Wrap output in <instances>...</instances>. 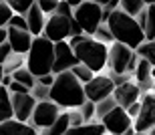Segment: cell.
<instances>
[{
    "instance_id": "cell-1",
    "label": "cell",
    "mask_w": 155,
    "mask_h": 135,
    "mask_svg": "<svg viewBox=\"0 0 155 135\" xmlns=\"http://www.w3.org/2000/svg\"><path fill=\"white\" fill-rule=\"evenodd\" d=\"M48 99L57 103L61 109H73L79 107L85 101V91H83V83L77 79L69 69L54 73L51 87H48Z\"/></svg>"
},
{
    "instance_id": "cell-2",
    "label": "cell",
    "mask_w": 155,
    "mask_h": 135,
    "mask_svg": "<svg viewBox=\"0 0 155 135\" xmlns=\"http://www.w3.org/2000/svg\"><path fill=\"white\" fill-rule=\"evenodd\" d=\"M105 24H107V28L111 30L113 41L123 42V44H127L129 48H135L139 42L145 41V32L137 24L135 16L123 12L121 8H113L109 18L105 20Z\"/></svg>"
},
{
    "instance_id": "cell-3",
    "label": "cell",
    "mask_w": 155,
    "mask_h": 135,
    "mask_svg": "<svg viewBox=\"0 0 155 135\" xmlns=\"http://www.w3.org/2000/svg\"><path fill=\"white\" fill-rule=\"evenodd\" d=\"M71 48H73L77 61L89 67L93 73H101L107 67V44L105 42H99L97 38L85 36L81 32L77 36V42Z\"/></svg>"
},
{
    "instance_id": "cell-4",
    "label": "cell",
    "mask_w": 155,
    "mask_h": 135,
    "mask_svg": "<svg viewBox=\"0 0 155 135\" xmlns=\"http://www.w3.org/2000/svg\"><path fill=\"white\" fill-rule=\"evenodd\" d=\"M52 44H54V42L48 41V38L42 36V35L32 36L30 47H28V51H26V57H24V63H26V69H28L35 77H40V75H45V73H51Z\"/></svg>"
},
{
    "instance_id": "cell-5",
    "label": "cell",
    "mask_w": 155,
    "mask_h": 135,
    "mask_svg": "<svg viewBox=\"0 0 155 135\" xmlns=\"http://www.w3.org/2000/svg\"><path fill=\"white\" fill-rule=\"evenodd\" d=\"M135 65L137 54L127 44L113 41L111 47H107V67L111 69V73H133Z\"/></svg>"
},
{
    "instance_id": "cell-6",
    "label": "cell",
    "mask_w": 155,
    "mask_h": 135,
    "mask_svg": "<svg viewBox=\"0 0 155 135\" xmlns=\"http://www.w3.org/2000/svg\"><path fill=\"white\" fill-rule=\"evenodd\" d=\"M101 10H103L101 4L93 2V0H83L81 4H77L73 8V18L77 20L81 30L91 36L95 32V28L101 24Z\"/></svg>"
},
{
    "instance_id": "cell-7",
    "label": "cell",
    "mask_w": 155,
    "mask_h": 135,
    "mask_svg": "<svg viewBox=\"0 0 155 135\" xmlns=\"http://www.w3.org/2000/svg\"><path fill=\"white\" fill-rule=\"evenodd\" d=\"M155 125V95L145 91V97L139 105L137 115L133 117V131L135 133H153Z\"/></svg>"
},
{
    "instance_id": "cell-8",
    "label": "cell",
    "mask_w": 155,
    "mask_h": 135,
    "mask_svg": "<svg viewBox=\"0 0 155 135\" xmlns=\"http://www.w3.org/2000/svg\"><path fill=\"white\" fill-rule=\"evenodd\" d=\"M101 123L105 125V131H109V133H115V135H131L135 133L133 131V119L127 115V111L123 109L121 105H115L111 111H107L101 117Z\"/></svg>"
},
{
    "instance_id": "cell-9",
    "label": "cell",
    "mask_w": 155,
    "mask_h": 135,
    "mask_svg": "<svg viewBox=\"0 0 155 135\" xmlns=\"http://www.w3.org/2000/svg\"><path fill=\"white\" fill-rule=\"evenodd\" d=\"M61 113V107L57 103H52L51 99H42L35 103V109L30 113V119L26 121L28 125H32L36 131L42 129L45 131L46 127H51V123L57 119V115Z\"/></svg>"
},
{
    "instance_id": "cell-10",
    "label": "cell",
    "mask_w": 155,
    "mask_h": 135,
    "mask_svg": "<svg viewBox=\"0 0 155 135\" xmlns=\"http://www.w3.org/2000/svg\"><path fill=\"white\" fill-rule=\"evenodd\" d=\"M42 36H46L48 41H67L71 36V16H63L52 12L48 14V18H45V26H42Z\"/></svg>"
},
{
    "instance_id": "cell-11",
    "label": "cell",
    "mask_w": 155,
    "mask_h": 135,
    "mask_svg": "<svg viewBox=\"0 0 155 135\" xmlns=\"http://www.w3.org/2000/svg\"><path fill=\"white\" fill-rule=\"evenodd\" d=\"M113 81L111 77H105V75H93L87 83H83V91H85V99L97 103V101L105 99L113 93Z\"/></svg>"
},
{
    "instance_id": "cell-12",
    "label": "cell",
    "mask_w": 155,
    "mask_h": 135,
    "mask_svg": "<svg viewBox=\"0 0 155 135\" xmlns=\"http://www.w3.org/2000/svg\"><path fill=\"white\" fill-rule=\"evenodd\" d=\"M75 53L67 41H57L52 44V67H51V73H61V71H67L71 69L73 65H77Z\"/></svg>"
},
{
    "instance_id": "cell-13",
    "label": "cell",
    "mask_w": 155,
    "mask_h": 135,
    "mask_svg": "<svg viewBox=\"0 0 155 135\" xmlns=\"http://www.w3.org/2000/svg\"><path fill=\"white\" fill-rule=\"evenodd\" d=\"M10 103H12V117L26 123L30 119L32 109H35L36 99L30 95V91H26V93H10Z\"/></svg>"
},
{
    "instance_id": "cell-14",
    "label": "cell",
    "mask_w": 155,
    "mask_h": 135,
    "mask_svg": "<svg viewBox=\"0 0 155 135\" xmlns=\"http://www.w3.org/2000/svg\"><path fill=\"white\" fill-rule=\"evenodd\" d=\"M30 41H32V35L26 28H16V26H8L6 28V42L10 44L12 53L26 54V51L30 47Z\"/></svg>"
},
{
    "instance_id": "cell-15",
    "label": "cell",
    "mask_w": 155,
    "mask_h": 135,
    "mask_svg": "<svg viewBox=\"0 0 155 135\" xmlns=\"http://www.w3.org/2000/svg\"><path fill=\"white\" fill-rule=\"evenodd\" d=\"M113 99H115L117 105H121L125 109L127 105H131L133 101H137L141 97V89H139L137 83H131V81H125L121 85H115L113 87Z\"/></svg>"
},
{
    "instance_id": "cell-16",
    "label": "cell",
    "mask_w": 155,
    "mask_h": 135,
    "mask_svg": "<svg viewBox=\"0 0 155 135\" xmlns=\"http://www.w3.org/2000/svg\"><path fill=\"white\" fill-rule=\"evenodd\" d=\"M135 73V79H137V85L141 91H147V89H153V81H155V67L153 63H149L147 59H141L137 57V65L133 69Z\"/></svg>"
},
{
    "instance_id": "cell-17",
    "label": "cell",
    "mask_w": 155,
    "mask_h": 135,
    "mask_svg": "<svg viewBox=\"0 0 155 135\" xmlns=\"http://www.w3.org/2000/svg\"><path fill=\"white\" fill-rule=\"evenodd\" d=\"M45 12L38 8V4L36 2H32V4L28 6V10L24 12V18H26V30H28L32 36L40 35L42 32V26H45Z\"/></svg>"
},
{
    "instance_id": "cell-18",
    "label": "cell",
    "mask_w": 155,
    "mask_h": 135,
    "mask_svg": "<svg viewBox=\"0 0 155 135\" xmlns=\"http://www.w3.org/2000/svg\"><path fill=\"white\" fill-rule=\"evenodd\" d=\"M0 133H4V135H35L36 129L32 125L24 123V121H18V119L10 117V119L0 121Z\"/></svg>"
},
{
    "instance_id": "cell-19",
    "label": "cell",
    "mask_w": 155,
    "mask_h": 135,
    "mask_svg": "<svg viewBox=\"0 0 155 135\" xmlns=\"http://www.w3.org/2000/svg\"><path fill=\"white\" fill-rule=\"evenodd\" d=\"M145 41H155V6L145 4V20H143Z\"/></svg>"
},
{
    "instance_id": "cell-20",
    "label": "cell",
    "mask_w": 155,
    "mask_h": 135,
    "mask_svg": "<svg viewBox=\"0 0 155 135\" xmlns=\"http://www.w3.org/2000/svg\"><path fill=\"white\" fill-rule=\"evenodd\" d=\"M69 127H71V123H69V111H64V113L61 111L57 115V119L51 123V127H46L45 131H46V133H52V135H63Z\"/></svg>"
},
{
    "instance_id": "cell-21",
    "label": "cell",
    "mask_w": 155,
    "mask_h": 135,
    "mask_svg": "<svg viewBox=\"0 0 155 135\" xmlns=\"http://www.w3.org/2000/svg\"><path fill=\"white\" fill-rule=\"evenodd\" d=\"M12 117V103H10V91L0 85V121Z\"/></svg>"
},
{
    "instance_id": "cell-22",
    "label": "cell",
    "mask_w": 155,
    "mask_h": 135,
    "mask_svg": "<svg viewBox=\"0 0 155 135\" xmlns=\"http://www.w3.org/2000/svg\"><path fill=\"white\" fill-rule=\"evenodd\" d=\"M133 51H135L137 57L147 59L149 63H153V65H155V41H143V42H139Z\"/></svg>"
},
{
    "instance_id": "cell-23",
    "label": "cell",
    "mask_w": 155,
    "mask_h": 135,
    "mask_svg": "<svg viewBox=\"0 0 155 135\" xmlns=\"http://www.w3.org/2000/svg\"><path fill=\"white\" fill-rule=\"evenodd\" d=\"M12 75V81H18V83H22V85H26V87H32L35 85V81H36V77L30 73L26 67H18V69H14L10 73Z\"/></svg>"
},
{
    "instance_id": "cell-24",
    "label": "cell",
    "mask_w": 155,
    "mask_h": 135,
    "mask_svg": "<svg viewBox=\"0 0 155 135\" xmlns=\"http://www.w3.org/2000/svg\"><path fill=\"white\" fill-rule=\"evenodd\" d=\"M115 105H117V103H115V99H113V95H109V97L97 101V103H95V117H97V121H101V117H103L107 111H111Z\"/></svg>"
},
{
    "instance_id": "cell-25",
    "label": "cell",
    "mask_w": 155,
    "mask_h": 135,
    "mask_svg": "<svg viewBox=\"0 0 155 135\" xmlns=\"http://www.w3.org/2000/svg\"><path fill=\"white\" fill-rule=\"evenodd\" d=\"M143 6H145L143 0H119V8L131 16H135L139 10H143Z\"/></svg>"
},
{
    "instance_id": "cell-26",
    "label": "cell",
    "mask_w": 155,
    "mask_h": 135,
    "mask_svg": "<svg viewBox=\"0 0 155 135\" xmlns=\"http://www.w3.org/2000/svg\"><path fill=\"white\" fill-rule=\"evenodd\" d=\"M69 71H71V73H73V75L77 77V79H79L81 83H87V81H89V79H91L93 75H95V73H93V71L89 69V67H85L83 63H77V65H73Z\"/></svg>"
},
{
    "instance_id": "cell-27",
    "label": "cell",
    "mask_w": 155,
    "mask_h": 135,
    "mask_svg": "<svg viewBox=\"0 0 155 135\" xmlns=\"http://www.w3.org/2000/svg\"><path fill=\"white\" fill-rule=\"evenodd\" d=\"M91 36H93V38H97L99 42H105V44H107V42H113V35H111V30L107 28V24H105V22L99 24Z\"/></svg>"
},
{
    "instance_id": "cell-28",
    "label": "cell",
    "mask_w": 155,
    "mask_h": 135,
    "mask_svg": "<svg viewBox=\"0 0 155 135\" xmlns=\"http://www.w3.org/2000/svg\"><path fill=\"white\" fill-rule=\"evenodd\" d=\"M77 109H79L81 117H83V123H85V121H91V119L95 117V103L89 101V99H85L79 107H77Z\"/></svg>"
},
{
    "instance_id": "cell-29",
    "label": "cell",
    "mask_w": 155,
    "mask_h": 135,
    "mask_svg": "<svg viewBox=\"0 0 155 135\" xmlns=\"http://www.w3.org/2000/svg\"><path fill=\"white\" fill-rule=\"evenodd\" d=\"M32 2L35 0H6V4L12 8V12H18V14H24Z\"/></svg>"
},
{
    "instance_id": "cell-30",
    "label": "cell",
    "mask_w": 155,
    "mask_h": 135,
    "mask_svg": "<svg viewBox=\"0 0 155 135\" xmlns=\"http://www.w3.org/2000/svg\"><path fill=\"white\" fill-rule=\"evenodd\" d=\"M30 95H32L36 101L48 99V87H45V85H40V83H36V81H35V85L30 87Z\"/></svg>"
},
{
    "instance_id": "cell-31",
    "label": "cell",
    "mask_w": 155,
    "mask_h": 135,
    "mask_svg": "<svg viewBox=\"0 0 155 135\" xmlns=\"http://www.w3.org/2000/svg\"><path fill=\"white\" fill-rule=\"evenodd\" d=\"M10 16H12V8L6 4V0H0V26H6Z\"/></svg>"
},
{
    "instance_id": "cell-32",
    "label": "cell",
    "mask_w": 155,
    "mask_h": 135,
    "mask_svg": "<svg viewBox=\"0 0 155 135\" xmlns=\"http://www.w3.org/2000/svg\"><path fill=\"white\" fill-rule=\"evenodd\" d=\"M6 26H16V28H26V18H24V14L12 12V16L8 18V24H6Z\"/></svg>"
},
{
    "instance_id": "cell-33",
    "label": "cell",
    "mask_w": 155,
    "mask_h": 135,
    "mask_svg": "<svg viewBox=\"0 0 155 135\" xmlns=\"http://www.w3.org/2000/svg\"><path fill=\"white\" fill-rule=\"evenodd\" d=\"M35 2L38 4V8L45 12V14H52V12H54V8H57V2H58V0H35Z\"/></svg>"
},
{
    "instance_id": "cell-34",
    "label": "cell",
    "mask_w": 155,
    "mask_h": 135,
    "mask_svg": "<svg viewBox=\"0 0 155 135\" xmlns=\"http://www.w3.org/2000/svg\"><path fill=\"white\" fill-rule=\"evenodd\" d=\"M54 12H57V14H63V16H73V6H69L64 0H58Z\"/></svg>"
},
{
    "instance_id": "cell-35",
    "label": "cell",
    "mask_w": 155,
    "mask_h": 135,
    "mask_svg": "<svg viewBox=\"0 0 155 135\" xmlns=\"http://www.w3.org/2000/svg\"><path fill=\"white\" fill-rule=\"evenodd\" d=\"M69 123H71V127H77V125L83 123V117H81L77 107H73V111H69Z\"/></svg>"
},
{
    "instance_id": "cell-36",
    "label": "cell",
    "mask_w": 155,
    "mask_h": 135,
    "mask_svg": "<svg viewBox=\"0 0 155 135\" xmlns=\"http://www.w3.org/2000/svg\"><path fill=\"white\" fill-rule=\"evenodd\" d=\"M6 89H8L10 93H26V91H30L26 85H22V83H18V81H10V85Z\"/></svg>"
},
{
    "instance_id": "cell-37",
    "label": "cell",
    "mask_w": 155,
    "mask_h": 135,
    "mask_svg": "<svg viewBox=\"0 0 155 135\" xmlns=\"http://www.w3.org/2000/svg\"><path fill=\"white\" fill-rule=\"evenodd\" d=\"M10 53H12L10 44H8L6 41H2V42H0V65H2V63L8 59V54H10Z\"/></svg>"
},
{
    "instance_id": "cell-38",
    "label": "cell",
    "mask_w": 155,
    "mask_h": 135,
    "mask_svg": "<svg viewBox=\"0 0 155 135\" xmlns=\"http://www.w3.org/2000/svg\"><path fill=\"white\" fill-rule=\"evenodd\" d=\"M52 79H54V73H45V75L36 77V83H40V85H45V87H51Z\"/></svg>"
},
{
    "instance_id": "cell-39",
    "label": "cell",
    "mask_w": 155,
    "mask_h": 135,
    "mask_svg": "<svg viewBox=\"0 0 155 135\" xmlns=\"http://www.w3.org/2000/svg\"><path fill=\"white\" fill-rule=\"evenodd\" d=\"M139 105H141V101H133V103H131V105H127L125 107V111H127V115H129V117H135V115H137V111H139Z\"/></svg>"
},
{
    "instance_id": "cell-40",
    "label": "cell",
    "mask_w": 155,
    "mask_h": 135,
    "mask_svg": "<svg viewBox=\"0 0 155 135\" xmlns=\"http://www.w3.org/2000/svg\"><path fill=\"white\" fill-rule=\"evenodd\" d=\"M64 2H67L69 6H73V8H75L77 4H81V2H83V0H64Z\"/></svg>"
},
{
    "instance_id": "cell-41",
    "label": "cell",
    "mask_w": 155,
    "mask_h": 135,
    "mask_svg": "<svg viewBox=\"0 0 155 135\" xmlns=\"http://www.w3.org/2000/svg\"><path fill=\"white\" fill-rule=\"evenodd\" d=\"M2 41H6V28L4 26H0V42Z\"/></svg>"
},
{
    "instance_id": "cell-42",
    "label": "cell",
    "mask_w": 155,
    "mask_h": 135,
    "mask_svg": "<svg viewBox=\"0 0 155 135\" xmlns=\"http://www.w3.org/2000/svg\"><path fill=\"white\" fill-rule=\"evenodd\" d=\"M93 2H97V4H101V6H105V4H107V2H109V0H93Z\"/></svg>"
},
{
    "instance_id": "cell-43",
    "label": "cell",
    "mask_w": 155,
    "mask_h": 135,
    "mask_svg": "<svg viewBox=\"0 0 155 135\" xmlns=\"http://www.w3.org/2000/svg\"><path fill=\"white\" fill-rule=\"evenodd\" d=\"M143 2H145V4H153L155 0H143Z\"/></svg>"
},
{
    "instance_id": "cell-44",
    "label": "cell",
    "mask_w": 155,
    "mask_h": 135,
    "mask_svg": "<svg viewBox=\"0 0 155 135\" xmlns=\"http://www.w3.org/2000/svg\"><path fill=\"white\" fill-rule=\"evenodd\" d=\"M2 75H4V71H2V65H0V79H2Z\"/></svg>"
}]
</instances>
